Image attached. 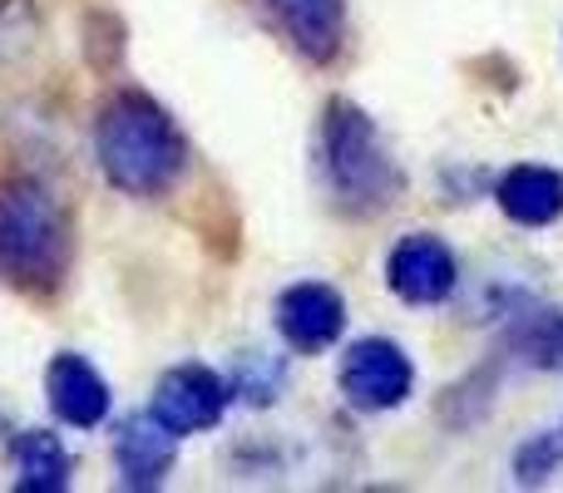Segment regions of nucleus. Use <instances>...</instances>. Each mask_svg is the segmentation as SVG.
Instances as JSON below:
<instances>
[{
	"instance_id": "obj_1",
	"label": "nucleus",
	"mask_w": 563,
	"mask_h": 493,
	"mask_svg": "<svg viewBox=\"0 0 563 493\" xmlns=\"http://www.w3.org/2000/svg\"><path fill=\"white\" fill-rule=\"evenodd\" d=\"M95 154L119 193L158 198L184 173L188 144L164 104H154L139 89H119L95 119Z\"/></svg>"
},
{
	"instance_id": "obj_2",
	"label": "nucleus",
	"mask_w": 563,
	"mask_h": 493,
	"mask_svg": "<svg viewBox=\"0 0 563 493\" xmlns=\"http://www.w3.org/2000/svg\"><path fill=\"white\" fill-rule=\"evenodd\" d=\"M69 267V217L40 178H0V281L49 296Z\"/></svg>"
},
{
	"instance_id": "obj_3",
	"label": "nucleus",
	"mask_w": 563,
	"mask_h": 493,
	"mask_svg": "<svg viewBox=\"0 0 563 493\" xmlns=\"http://www.w3.org/2000/svg\"><path fill=\"white\" fill-rule=\"evenodd\" d=\"M321 154H327V183L346 213H380L400 193V168L390 164L376 124L351 99H331L321 119Z\"/></svg>"
},
{
	"instance_id": "obj_4",
	"label": "nucleus",
	"mask_w": 563,
	"mask_h": 493,
	"mask_svg": "<svg viewBox=\"0 0 563 493\" xmlns=\"http://www.w3.org/2000/svg\"><path fill=\"white\" fill-rule=\"evenodd\" d=\"M410 385H416V366H410V356L396 346V340H356V346L346 350V360H341V395L351 400L356 410H396L400 400L410 395Z\"/></svg>"
},
{
	"instance_id": "obj_5",
	"label": "nucleus",
	"mask_w": 563,
	"mask_h": 493,
	"mask_svg": "<svg viewBox=\"0 0 563 493\" xmlns=\"http://www.w3.org/2000/svg\"><path fill=\"white\" fill-rule=\"evenodd\" d=\"M228 395H233V390H228V380L218 376V370L178 366L158 380L148 415H154L164 429H174V435H198V429H213L218 419H223Z\"/></svg>"
},
{
	"instance_id": "obj_6",
	"label": "nucleus",
	"mask_w": 563,
	"mask_h": 493,
	"mask_svg": "<svg viewBox=\"0 0 563 493\" xmlns=\"http://www.w3.org/2000/svg\"><path fill=\"white\" fill-rule=\"evenodd\" d=\"M386 281L410 306H435V301H445L455 291V251L430 233H410L390 247Z\"/></svg>"
},
{
	"instance_id": "obj_7",
	"label": "nucleus",
	"mask_w": 563,
	"mask_h": 493,
	"mask_svg": "<svg viewBox=\"0 0 563 493\" xmlns=\"http://www.w3.org/2000/svg\"><path fill=\"white\" fill-rule=\"evenodd\" d=\"M346 326V301L336 296L321 281H297V287L282 291L277 301V330L291 350L311 356V350H327L331 340Z\"/></svg>"
},
{
	"instance_id": "obj_8",
	"label": "nucleus",
	"mask_w": 563,
	"mask_h": 493,
	"mask_svg": "<svg viewBox=\"0 0 563 493\" xmlns=\"http://www.w3.org/2000/svg\"><path fill=\"white\" fill-rule=\"evenodd\" d=\"M277 30L291 40L301 59L327 65L341 49V25H346V0H263Z\"/></svg>"
},
{
	"instance_id": "obj_9",
	"label": "nucleus",
	"mask_w": 563,
	"mask_h": 493,
	"mask_svg": "<svg viewBox=\"0 0 563 493\" xmlns=\"http://www.w3.org/2000/svg\"><path fill=\"white\" fill-rule=\"evenodd\" d=\"M49 410L75 429H95L109 415V385L85 356H55L45 370Z\"/></svg>"
},
{
	"instance_id": "obj_10",
	"label": "nucleus",
	"mask_w": 563,
	"mask_h": 493,
	"mask_svg": "<svg viewBox=\"0 0 563 493\" xmlns=\"http://www.w3.org/2000/svg\"><path fill=\"white\" fill-rule=\"evenodd\" d=\"M174 429H164L154 415H139L129 419L124 429H119L114 439V464L119 474H124L129 489H154L158 479L168 474V464H174Z\"/></svg>"
},
{
	"instance_id": "obj_11",
	"label": "nucleus",
	"mask_w": 563,
	"mask_h": 493,
	"mask_svg": "<svg viewBox=\"0 0 563 493\" xmlns=\"http://www.w3.org/2000/svg\"><path fill=\"white\" fill-rule=\"evenodd\" d=\"M499 208L505 217H515L519 227H549L563 217V173L539 164H519L499 178Z\"/></svg>"
},
{
	"instance_id": "obj_12",
	"label": "nucleus",
	"mask_w": 563,
	"mask_h": 493,
	"mask_svg": "<svg viewBox=\"0 0 563 493\" xmlns=\"http://www.w3.org/2000/svg\"><path fill=\"white\" fill-rule=\"evenodd\" d=\"M15 489L20 493H59L69 489V455L55 435L30 429L15 439Z\"/></svg>"
},
{
	"instance_id": "obj_13",
	"label": "nucleus",
	"mask_w": 563,
	"mask_h": 493,
	"mask_svg": "<svg viewBox=\"0 0 563 493\" xmlns=\"http://www.w3.org/2000/svg\"><path fill=\"white\" fill-rule=\"evenodd\" d=\"M559 459H563V435H559V429H549V435H534V439H529V445L515 455L519 484H544V479L559 469Z\"/></svg>"
}]
</instances>
